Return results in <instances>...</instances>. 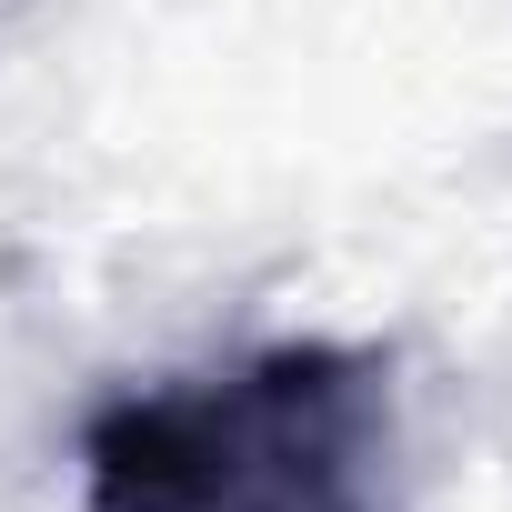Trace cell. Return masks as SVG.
Instances as JSON below:
<instances>
[{
	"mask_svg": "<svg viewBox=\"0 0 512 512\" xmlns=\"http://www.w3.org/2000/svg\"><path fill=\"white\" fill-rule=\"evenodd\" d=\"M81 512H402L392 352L312 332L111 392L81 422Z\"/></svg>",
	"mask_w": 512,
	"mask_h": 512,
	"instance_id": "obj_1",
	"label": "cell"
}]
</instances>
